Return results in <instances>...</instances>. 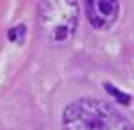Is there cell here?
<instances>
[{"instance_id":"2","label":"cell","mask_w":134,"mask_h":130,"mask_svg":"<svg viewBox=\"0 0 134 130\" xmlns=\"http://www.w3.org/2000/svg\"><path fill=\"white\" fill-rule=\"evenodd\" d=\"M36 20L45 42L51 45H65L78 29V0H38Z\"/></svg>"},{"instance_id":"1","label":"cell","mask_w":134,"mask_h":130,"mask_svg":"<svg viewBox=\"0 0 134 130\" xmlns=\"http://www.w3.org/2000/svg\"><path fill=\"white\" fill-rule=\"evenodd\" d=\"M62 130H134L116 108L96 98L69 103L62 116Z\"/></svg>"},{"instance_id":"4","label":"cell","mask_w":134,"mask_h":130,"mask_svg":"<svg viewBox=\"0 0 134 130\" xmlns=\"http://www.w3.org/2000/svg\"><path fill=\"white\" fill-rule=\"evenodd\" d=\"M105 90H107V92H109L111 96H114V98H116V99H118L120 103H123V105H129V103H131V98H129L127 94H123L121 90L114 88V87L109 85V83H105Z\"/></svg>"},{"instance_id":"3","label":"cell","mask_w":134,"mask_h":130,"mask_svg":"<svg viewBox=\"0 0 134 130\" xmlns=\"http://www.w3.org/2000/svg\"><path fill=\"white\" fill-rule=\"evenodd\" d=\"M83 5L89 23L98 31L111 29L120 16L118 0H83Z\"/></svg>"}]
</instances>
